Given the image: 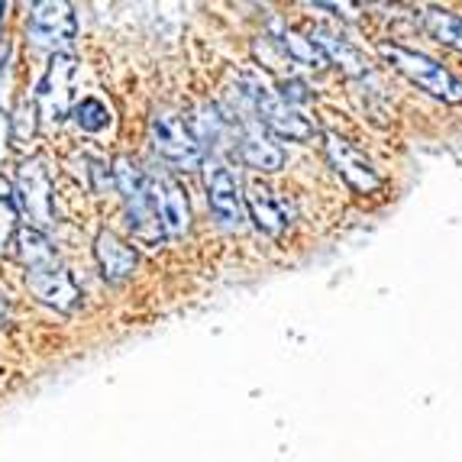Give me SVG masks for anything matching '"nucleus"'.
<instances>
[{
	"mask_svg": "<svg viewBox=\"0 0 462 462\" xmlns=\"http://www.w3.org/2000/svg\"><path fill=\"white\" fill-rule=\"evenodd\" d=\"M233 94H236L239 114L253 116L255 124H263L265 130L278 133V136L308 139L314 133L308 120L291 107V100H285V94H278L259 71H239Z\"/></svg>",
	"mask_w": 462,
	"mask_h": 462,
	"instance_id": "obj_1",
	"label": "nucleus"
},
{
	"mask_svg": "<svg viewBox=\"0 0 462 462\" xmlns=\"http://www.w3.org/2000/svg\"><path fill=\"white\" fill-rule=\"evenodd\" d=\"M114 181L124 194L126 208V224H130L133 239H139L143 246H159L162 243V224L155 214L152 185H149V171L139 169L130 155H120L114 162Z\"/></svg>",
	"mask_w": 462,
	"mask_h": 462,
	"instance_id": "obj_2",
	"label": "nucleus"
},
{
	"mask_svg": "<svg viewBox=\"0 0 462 462\" xmlns=\"http://www.w3.org/2000/svg\"><path fill=\"white\" fill-rule=\"evenodd\" d=\"M378 55H382L394 71H401V75L408 78V81H414L420 91L430 94V97L443 100V104H459L462 100V81L449 69L433 62L430 55L414 52V49H404V46H394V42H382V46H378Z\"/></svg>",
	"mask_w": 462,
	"mask_h": 462,
	"instance_id": "obj_3",
	"label": "nucleus"
},
{
	"mask_svg": "<svg viewBox=\"0 0 462 462\" xmlns=\"http://www.w3.org/2000/svg\"><path fill=\"white\" fill-rule=\"evenodd\" d=\"M149 136H152V149L171 169L194 171L204 162V149H200L191 124H185L175 110H155L152 124H149Z\"/></svg>",
	"mask_w": 462,
	"mask_h": 462,
	"instance_id": "obj_4",
	"label": "nucleus"
},
{
	"mask_svg": "<svg viewBox=\"0 0 462 462\" xmlns=\"http://www.w3.org/2000/svg\"><path fill=\"white\" fill-rule=\"evenodd\" d=\"M204 185H208L210 210H214V217L220 220V226L230 233L246 230V224H249L246 194H243V188H239L236 175H233L220 159L204 162Z\"/></svg>",
	"mask_w": 462,
	"mask_h": 462,
	"instance_id": "obj_5",
	"label": "nucleus"
},
{
	"mask_svg": "<svg viewBox=\"0 0 462 462\" xmlns=\"http://www.w3.org/2000/svg\"><path fill=\"white\" fill-rule=\"evenodd\" d=\"M78 30L75 10L62 0H42L32 4L30 20H26V39L36 49H46L52 55H62V49L71 46Z\"/></svg>",
	"mask_w": 462,
	"mask_h": 462,
	"instance_id": "obj_6",
	"label": "nucleus"
},
{
	"mask_svg": "<svg viewBox=\"0 0 462 462\" xmlns=\"http://www.w3.org/2000/svg\"><path fill=\"white\" fill-rule=\"evenodd\" d=\"M14 198L20 200L23 214L30 217L32 230H49L55 224V210H52V178L42 159H26L20 169H16V185Z\"/></svg>",
	"mask_w": 462,
	"mask_h": 462,
	"instance_id": "obj_7",
	"label": "nucleus"
},
{
	"mask_svg": "<svg viewBox=\"0 0 462 462\" xmlns=\"http://www.w3.org/2000/svg\"><path fill=\"white\" fill-rule=\"evenodd\" d=\"M75 81H78V62L71 55H52L46 75L36 88V107L42 110L46 120L62 124L65 116L71 114L75 104Z\"/></svg>",
	"mask_w": 462,
	"mask_h": 462,
	"instance_id": "obj_8",
	"label": "nucleus"
},
{
	"mask_svg": "<svg viewBox=\"0 0 462 462\" xmlns=\"http://www.w3.org/2000/svg\"><path fill=\"white\" fill-rule=\"evenodd\" d=\"M233 120V149L249 169L255 171H278L285 165V152L275 139L269 136L263 124H255L246 114H230Z\"/></svg>",
	"mask_w": 462,
	"mask_h": 462,
	"instance_id": "obj_9",
	"label": "nucleus"
},
{
	"mask_svg": "<svg viewBox=\"0 0 462 462\" xmlns=\"http://www.w3.org/2000/svg\"><path fill=\"white\" fill-rule=\"evenodd\" d=\"M26 288H30L42 304L62 310V314H71V310L81 304V291H78L75 278L69 275V269H65L59 259L42 265V269L26 272Z\"/></svg>",
	"mask_w": 462,
	"mask_h": 462,
	"instance_id": "obj_10",
	"label": "nucleus"
},
{
	"mask_svg": "<svg viewBox=\"0 0 462 462\" xmlns=\"http://www.w3.org/2000/svg\"><path fill=\"white\" fill-rule=\"evenodd\" d=\"M327 159H330V165L339 171V178L346 181L353 191L359 194H372L382 188V178H378V171L372 169V162L365 159L363 152L356 146H349L346 139L337 136V133H327Z\"/></svg>",
	"mask_w": 462,
	"mask_h": 462,
	"instance_id": "obj_11",
	"label": "nucleus"
},
{
	"mask_svg": "<svg viewBox=\"0 0 462 462\" xmlns=\"http://www.w3.org/2000/svg\"><path fill=\"white\" fill-rule=\"evenodd\" d=\"M149 185H152L155 214H159L162 233L171 239L185 236L188 226H191V208H188V198H185V191H181V185H178L169 171L149 175Z\"/></svg>",
	"mask_w": 462,
	"mask_h": 462,
	"instance_id": "obj_12",
	"label": "nucleus"
},
{
	"mask_svg": "<svg viewBox=\"0 0 462 462\" xmlns=\"http://www.w3.org/2000/svg\"><path fill=\"white\" fill-rule=\"evenodd\" d=\"M94 255H97L100 275L107 278V282H124V278H130L133 269H136V249L110 230L97 233V239H94Z\"/></svg>",
	"mask_w": 462,
	"mask_h": 462,
	"instance_id": "obj_13",
	"label": "nucleus"
},
{
	"mask_svg": "<svg viewBox=\"0 0 462 462\" xmlns=\"http://www.w3.org/2000/svg\"><path fill=\"white\" fill-rule=\"evenodd\" d=\"M310 42H314L317 49H320V55H324L327 62H333L337 69H343L346 75L359 78L365 75V59L363 52L349 42V39L337 36L333 30H327V26H317L314 32H310Z\"/></svg>",
	"mask_w": 462,
	"mask_h": 462,
	"instance_id": "obj_14",
	"label": "nucleus"
},
{
	"mask_svg": "<svg viewBox=\"0 0 462 462\" xmlns=\"http://www.w3.org/2000/svg\"><path fill=\"white\" fill-rule=\"evenodd\" d=\"M246 210L249 217L255 220V226L265 233H282L285 230V214H282V208H278V200L275 194H272V188H265L263 181H253L249 185V194H246Z\"/></svg>",
	"mask_w": 462,
	"mask_h": 462,
	"instance_id": "obj_15",
	"label": "nucleus"
},
{
	"mask_svg": "<svg viewBox=\"0 0 462 462\" xmlns=\"http://www.w3.org/2000/svg\"><path fill=\"white\" fill-rule=\"evenodd\" d=\"M16 259H20L23 269L30 272V269H42V265L55 263L59 255H55L46 233L32 230V226H23V230H16Z\"/></svg>",
	"mask_w": 462,
	"mask_h": 462,
	"instance_id": "obj_16",
	"label": "nucleus"
},
{
	"mask_svg": "<svg viewBox=\"0 0 462 462\" xmlns=\"http://www.w3.org/2000/svg\"><path fill=\"white\" fill-rule=\"evenodd\" d=\"M424 26L427 32H430L437 42H443V46L456 49V52H462V16L453 14V10H437V7H427L424 14Z\"/></svg>",
	"mask_w": 462,
	"mask_h": 462,
	"instance_id": "obj_17",
	"label": "nucleus"
},
{
	"mask_svg": "<svg viewBox=\"0 0 462 462\" xmlns=\"http://www.w3.org/2000/svg\"><path fill=\"white\" fill-rule=\"evenodd\" d=\"M36 126H39L36 100H20V107L10 116V139H14V146H26L36 136Z\"/></svg>",
	"mask_w": 462,
	"mask_h": 462,
	"instance_id": "obj_18",
	"label": "nucleus"
},
{
	"mask_svg": "<svg viewBox=\"0 0 462 462\" xmlns=\"http://www.w3.org/2000/svg\"><path fill=\"white\" fill-rule=\"evenodd\" d=\"M75 124H78V130H85V133L107 130V124H110L107 104H104V100H97V97L78 100V104H75Z\"/></svg>",
	"mask_w": 462,
	"mask_h": 462,
	"instance_id": "obj_19",
	"label": "nucleus"
},
{
	"mask_svg": "<svg viewBox=\"0 0 462 462\" xmlns=\"http://www.w3.org/2000/svg\"><path fill=\"white\" fill-rule=\"evenodd\" d=\"M16 236V198L14 185L0 175V249L10 246V239Z\"/></svg>",
	"mask_w": 462,
	"mask_h": 462,
	"instance_id": "obj_20",
	"label": "nucleus"
},
{
	"mask_svg": "<svg viewBox=\"0 0 462 462\" xmlns=\"http://www.w3.org/2000/svg\"><path fill=\"white\" fill-rule=\"evenodd\" d=\"M282 46H285L294 59H300L304 65H310V69H324L327 65V59L320 55V49H317L310 39H300L298 32H285V36H282Z\"/></svg>",
	"mask_w": 462,
	"mask_h": 462,
	"instance_id": "obj_21",
	"label": "nucleus"
},
{
	"mask_svg": "<svg viewBox=\"0 0 462 462\" xmlns=\"http://www.w3.org/2000/svg\"><path fill=\"white\" fill-rule=\"evenodd\" d=\"M7 139H10V116L4 114V107H0V155H4V149H7Z\"/></svg>",
	"mask_w": 462,
	"mask_h": 462,
	"instance_id": "obj_22",
	"label": "nucleus"
},
{
	"mask_svg": "<svg viewBox=\"0 0 462 462\" xmlns=\"http://www.w3.org/2000/svg\"><path fill=\"white\" fill-rule=\"evenodd\" d=\"M7 59H10V42L7 36H0V85H4V75H7Z\"/></svg>",
	"mask_w": 462,
	"mask_h": 462,
	"instance_id": "obj_23",
	"label": "nucleus"
},
{
	"mask_svg": "<svg viewBox=\"0 0 462 462\" xmlns=\"http://www.w3.org/2000/svg\"><path fill=\"white\" fill-rule=\"evenodd\" d=\"M7 320H10V304L4 298H0V330L7 327Z\"/></svg>",
	"mask_w": 462,
	"mask_h": 462,
	"instance_id": "obj_24",
	"label": "nucleus"
}]
</instances>
